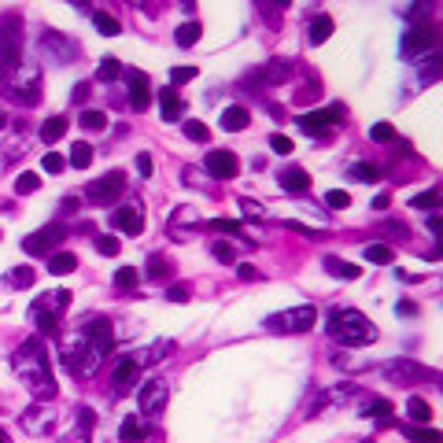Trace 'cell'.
I'll use <instances>...</instances> for the list:
<instances>
[{"label":"cell","mask_w":443,"mask_h":443,"mask_svg":"<svg viewBox=\"0 0 443 443\" xmlns=\"http://www.w3.org/2000/svg\"><path fill=\"white\" fill-rule=\"evenodd\" d=\"M111 344H115L111 321L108 318H93L89 325H82L74 336L63 340L59 358H63V366H67L74 377H89V373H96V366L103 362V355L111 351Z\"/></svg>","instance_id":"cell-1"},{"label":"cell","mask_w":443,"mask_h":443,"mask_svg":"<svg viewBox=\"0 0 443 443\" xmlns=\"http://www.w3.org/2000/svg\"><path fill=\"white\" fill-rule=\"evenodd\" d=\"M11 366H15L19 381L30 388V395L37 402H52L56 399V377H52V366H48V351H45V340H37V336H30V340H22L15 347V358H11Z\"/></svg>","instance_id":"cell-2"},{"label":"cell","mask_w":443,"mask_h":443,"mask_svg":"<svg viewBox=\"0 0 443 443\" xmlns=\"http://www.w3.org/2000/svg\"><path fill=\"white\" fill-rule=\"evenodd\" d=\"M0 96L19 103V108H34L41 100V67L30 59H19L15 67L0 74Z\"/></svg>","instance_id":"cell-3"},{"label":"cell","mask_w":443,"mask_h":443,"mask_svg":"<svg viewBox=\"0 0 443 443\" xmlns=\"http://www.w3.org/2000/svg\"><path fill=\"white\" fill-rule=\"evenodd\" d=\"M325 333L333 336V340H340L344 347H366L377 340V329L370 325V318L362 314L355 307H336L329 310V318H325Z\"/></svg>","instance_id":"cell-4"},{"label":"cell","mask_w":443,"mask_h":443,"mask_svg":"<svg viewBox=\"0 0 443 443\" xmlns=\"http://www.w3.org/2000/svg\"><path fill=\"white\" fill-rule=\"evenodd\" d=\"M67 307H71V292L67 289H52V292H45V296L34 299L30 310H26V318H30V325H34L37 333L52 336V333L59 329V318L67 314Z\"/></svg>","instance_id":"cell-5"},{"label":"cell","mask_w":443,"mask_h":443,"mask_svg":"<svg viewBox=\"0 0 443 443\" xmlns=\"http://www.w3.org/2000/svg\"><path fill=\"white\" fill-rule=\"evenodd\" d=\"M314 321H318V310L310 307V303H303V307L281 310V314H270L266 318V329L270 333H307Z\"/></svg>","instance_id":"cell-6"},{"label":"cell","mask_w":443,"mask_h":443,"mask_svg":"<svg viewBox=\"0 0 443 443\" xmlns=\"http://www.w3.org/2000/svg\"><path fill=\"white\" fill-rule=\"evenodd\" d=\"M41 56L48 63H56V67H63V63H71L78 56V45L71 41L67 34H59V30H45L41 34Z\"/></svg>","instance_id":"cell-7"},{"label":"cell","mask_w":443,"mask_h":443,"mask_svg":"<svg viewBox=\"0 0 443 443\" xmlns=\"http://www.w3.org/2000/svg\"><path fill=\"white\" fill-rule=\"evenodd\" d=\"M336 122H344V108H340V103H333L329 111H307V115H299V119H296V126L303 129V133H310V137H325Z\"/></svg>","instance_id":"cell-8"},{"label":"cell","mask_w":443,"mask_h":443,"mask_svg":"<svg viewBox=\"0 0 443 443\" xmlns=\"http://www.w3.org/2000/svg\"><path fill=\"white\" fill-rule=\"evenodd\" d=\"M122 189H126V174L122 170H111L103 181H93V185L85 189V196L93 200L96 207H111L115 200L122 196Z\"/></svg>","instance_id":"cell-9"},{"label":"cell","mask_w":443,"mask_h":443,"mask_svg":"<svg viewBox=\"0 0 443 443\" xmlns=\"http://www.w3.org/2000/svg\"><path fill=\"white\" fill-rule=\"evenodd\" d=\"M63 237H67V226H63V222H52V226L37 229V233H30V237L22 240V252L26 255H45L56 244H63Z\"/></svg>","instance_id":"cell-10"},{"label":"cell","mask_w":443,"mask_h":443,"mask_svg":"<svg viewBox=\"0 0 443 443\" xmlns=\"http://www.w3.org/2000/svg\"><path fill=\"white\" fill-rule=\"evenodd\" d=\"M433 45H436V30L425 22V26H410V30L402 34V45L399 48H402V56H407V59H421Z\"/></svg>","instance_id":"cell-11"},{"label":"cell","mask_w":443,"mask_h":443,"mask_svg":"<svg viewBox=\"0 0 443 443\" xmlns=\"http://www.w3.org/2000/svg\"><path fill=\"white\" fill-rule=\"evenodd\" d=\"M166 399H170L166 384L163 381H148V384H140V392H137V407H140L145 418H159L163 407H166Z\"/></svg>","instance_id":"cell-12"},{"label":"cell","mask_w":443,"mask_h":443,"mask_svg":"<svg viewBox=\"0 0 443 443\" xmlns=\"http://www.w3.org/2000/svg\"><path fill=\"white\" fill-rule=\"evenodd\" d=\"M203 166H207V174H211V177H222V181H233V177L240 174V159H237L233 152H226V148L207 152Z\"/></svg>","instance_id":"cell-13"},{"label":"cell","mask_w":443,"mask_h":443,"mask_svg":"<svg viewBox=\"0 0 443 443\" xmlns=\"http://www.w3.org/2000/svg\"><path fill=\"white\" fill-rule=\"evenodd\" d=\"M111 226L126 233V237H137V233H145V211H140V203H129V207H115L111 211Z\"/></svg>","instance_id":"cell-14"},{"label":"cell","mask_w":443,"mask_h":443,"mask_svg":"<svg viewBox=\"0 0 443 443\" xmlns=\"http://www.w3.org/2000/svg\"><path fill=\"white\" fill-rule=\"evenodd\" d=\"M19 425H22L30 436H45V433H52V428H56V414H52V407H45V402H37V407H30V410L19 418Z\"/></svg>","instance_id":"cell-15"},{"label":"cell","mask_w":443,"mask_h":443,"mask_svg":"<svg viewBox=\"0 0 443 443\" xmlns=\"http://www.w3.org/2000/svg\"><path fill=\"white\" fill-rule=\"evenodd\" d=\"M19 48H22L19 26H0V74L19 63Z\"/></svg>","instance_id":"cell-16"},{"label":"cell","mask_w":443,"mask_h":443,"mask_svg":"<svg viewBox=\"0 0 443 443\" xmlns=\"http://www.w3.org/2000/svg\"><path fill=\"white\" fill-rule=\"evenodd\" d=\"M111 384H115L119 395L133 392V384H140V362L137 358H122L119 366H115V373H111Z\"/></svg>","instance_id":"cell-17"},{"label":"cell","mask_w":443,"mask_h":443,"mask_svg":"<svg viewBox=\"0 0 443 443\" xmlns=\"http://www.w3.org/2000/svg\"><path fill=\"white\" fill-rule=\"evenodd\" d=\"M384 377H392V381H399V384H414V381H425L428 370H421L418 362L399 358V362H388V366H384Z\"/></svg>","instance_id":"cell-18"},{"label":"cell","mask_w":443,"mask_h":443,"mask_svg":"<svg viewBox=\"0 0 443 443\" xmlns=\"http://www.w3.org/2000/svg\"><path fill=\"white\" fill-rule=\"evenodd\" d=\"M74 428L67 436H63V443H89V433H93V425H96V414H93V407H78L74 410Z\"/></svg>","instance_id":"cell-19"},{"label":"cell","mask_w":443,"mask_h":443,"mask_svg":"<svg viewBox=\"0 0 443 443\" xmlns=\"http://www.w3.org/2000/svg\"><path fill=\"white\" fill-rule=\"evenodd\" d=\"M148 103H152V96H148V78L140 74V71H129V108L145 111Z\"/></svg>","instance_id":"cell-20"},{"label":"cell","mask_w":443,"mask_h":443,"mask_svg":"<svg viewBox=\"0 0 443 443\" xmlns=\"http://www.w3.org/2000/svg\"><path fill=\"white\" fill-rule=\"evenodd\" d=\"M159 111H163V122L185 119V100L177 96V89H163L159 93Z\"/></svg>","instance_id":"cell-21"},{"label":"cell","mask_w":443,"mask_h":443,"mask_svg":"<svg viewBox=\"0 0 443 443\" xmlns=\"http://www.w3.org/2000/svg\"><path fill=\"white\" fill-rule=\"evenodd\" d=\"M277 185L284 192H292V196H299V192H307L310 189V174L307 170H299V166H289V170H281L277 174Z\"/></svg>","instance_id":"cell-22"},{"label":"cell","mask_w":443,"mask_h":443,"mask_svg":"<svg viewBox=\"0 0 443 443\" xmlns=\"http://www.w3.org/2000/svg\"><path fill=\"white\" fill-rule=\"evenodd\" d=\"M255 78L266 82V85H277V82H284V78H292V63L289 59H270L263 71H255Z\"/></svg>","instance_id":"cell-23"},{"label":"cell","mask_w":443,"mask_h":443,"mask_svg":"<svg viewBox=\"0 0 443 443\" xmlns=\"http://www.w3.org/2000/svg\"><path fill=\"white\" fill-rule=\"evenodd\" d=\"M333 30H336V22L329 15H314V19L307 22V41L310 45H325L333 37Z\"/></svg>","instance_id":"cell-24"},{"label":"cell","mask_w":443,"mask_h":443,"mask_svg":"<svg viewBox=\"0 0 443 443\" xmlns=\"http://www.w3.org/2000/svg\"><path fill=\"white\" fill-rule=\"evenodd\" d=\"M252 126V111L247 108H226L222 111V129H229V133H240V129Z\"/></svg>","instance_id":"cell-25"},{"label":"cell","mask_w":443,"mask_h":443,"mask_svg":"<svg viewBox=\"0 0 443 443\" xmlns=\"http://www.w3.org/2000/svg\"><path fill=\"white\" fill-rule=\"evenodd\" d=\"M325 270H329L333 277H344V281H358L362 277V266H351L347 259H336V255L325 259Z\"/></svg>","instance_id":"cell-26"},{"label":"cell","mask_w":443,"mask_h":443,"mask_svg":"<svg viewBox=\"0 0 443 443\" xmlns=\"http://www.w3.org/2000/svg\"><path fill=\"white\" fill-rule=\"evenodd\" d=\"M78 266V259L71 252H56V255H48V273H56V277H67V273H74Z\"/></svg>","instance_id":"cell-27"},{"label":"cell","mask_w":443,"mask_h":443,"mask_svg":"<svg viewBox=\"0 0 443 443\" xmlns=\"http://www.w3.org/2000/svg\"><path fill=\"white\" fill-rule=\"evenodd\" d=\"M63 133H67V119H63V115H52V119H45V126H41V140H45V145H56Z\"/></svg>","instance_id":"cell-28"},{"label":"cell","mask_w":443,"mask_h":443,"mask_svg":"<svg viewBox=\"0 0 443 443\" xmlns=\"http://www.w3.org/2000/svg\"><path fill=\"white\" fill-rule=\"evenodd\" d=\"M200 34H203V26H200L196 19H192V22H181V26H177L174 41H177L181 48H192V45H196V41H200Z\"/></svg>","instance_id":"cell-29"},{"label":"cell","mask_w":443,"mask_h":443,"mask_svg":"<svg viewBox=\"0 0 443 443\" xmlns=\"http://www.w3.org/2000/svg\"><path fill=\"white\" fill-rule=\"evenodd\" d=\"M407 414H410V421H418V425H428V421H433V407H428L421 395H410V399H407Z\"/></svg>","instance_id":"cell-30"},{"label":"cell","mask_w":443,"mask_h":443,"mask_svg":"<svg viewBox=\"0 0 443 443\" xmlns=\"http://www.w3.org/2000/svg\"><path fill=\"white\" fill-rule=\"evenodd\" d=\"M74 170H85V166H93V145H85V140H78L71 148V159H67Z\"/></svg>","instance_id":"cell-31"},{"label":"cell","mask_w":443,"mask_h":443,"mask_svg":"<svg viewBox=\"0 0 443 443\" xmlns=\"http://www.w3.org/2000/svg\"><path fill=\"white\" fill-rule=\"evenodd\" d=\"M93 26L103 34V37H119L122 34V26H119V19L115 15H108V11H93Z\"/></svg>","instance_id":"cell-32"},{"label":"cell","mask_w":443,"mask_h":443,"mask_svg":"<svg viewBox=\"0 0 443 443\" xmlns=\"http://www.w3.org/2000/svg\"><path fill=\"white\" fill-rule=\"evenodd\" d=\"M347 177H351V181H362V185H373V181H381V170H377L373 163H355V166L347 170Z\"/></svg>","instance_id":"cell-33"},{"label":"cell","mask_w":443,"mask_h":443,"mask_svg":"<svg viewBox=\"0 0 443 443\" xmlns=\"http://www.w3.org/2000/svg\"><path fill=\"white\" fill-rule=\"evenodd\" d=\"M119 440L122 443H140V440H145V425H140L137 418H126L119 425Z\"/></svg>","instance_id":"cell-34"},{"label":"cell","mask_w":443,"mask_h":443,"mask_svg":"<svg viewBox=\"0 0 443 443\" xmlns=\"http://www.w3.org/2000/svg\"><path fill=\"white\" fill-rule=\"evenodd\" d=\"M362 414H366V418H388V414H392V402L381 399V395H370L362 402Z\"/></svg>","instance_id":"cell-35"},{"label":"cell","mask_w":443,"mask_h":443,"mask_svg":"<svg viewBox=\"0 0 443 443\" xmlns=\"http://www.w3.org/2000/svg\"><path fill=\"white\" fill-rule=\"evenodd\" d=\"M395 259V252L388 244H366V263H377V266H388Z\"/></svg>","instance_id":"cell-36"},{"label":"cell","mask_w":443,"mask_h":443,"mask_svg":"<svg viewBox=\"0 0 443 443\" xmlns=\"http://www.w3.org/2000/svg\"><path fill=\"white\" fill-rule=\"evenodd\" d=\"M170 259H163V255H152L148 259V281H163V277H170Z\"/></svg>","instance_id":"cell-37"},{"label":"cell","mask_w":443,"mask_h":443,"mask_svg":"<svg viewBox=\"0 0 443 443\" xmlns=\"http://www.w3.org/2000/svg\"><path fill=\"white\" fill-rule=\"evenodd\" d=\"M34 277H37L34 266H15V270L8 273V284H11V289H30Z\"/></svg>","instance_id":"cell-38"},{"label":"cell","mask_w":443,"mask_h":443,"mask_svg":"<svg viewBox=\"0 0 443 443\" xmlns=\"http://www.w3.org/2000/svg\"><path fill=\"white\" fill-rule=\"evenodd\" d=\"M37 189H41V177H37V174L26 170V174H19V177H15V192H19V196H34Z\"/></svg>","instance_id":"cell-39"},{"label":"cell","mask_w":443,"mask_h":443,"mask_svg":"<svg viewBox=\"0 0 443 443\" xmlns=\"http://www.w3.org/2000/svg\"><path fill=\"white\" fill-rule=\"evenodd\" d=\"M370 140H377V145H392V140H395V126H392V122L370 126Z\"/></svg>","instance_id":"cell-40"},{"label":"cell","mask_w":443,"mask_h":443,"mask_svg":"<svg viewBox=\"0 0 443 443\" xmlns=\"http://www.w3.org/2000/svg\"><path fill=\"white\" fill-rule=\"evenodd\" d=\"M137 281H140V273L133 266H119V270H115V289H133Z\"/></svg>","instance_id":"cell-41"},{"label":"cell","mask_w":443,"mask_h":443,"mask_svg":"<svg viewBox=\"0 0 443 443\" xmlns=\"http://www.w3.org/2000/svg\"><path fill=\"white\" fill-rule=\"evenodd\" d=\"M185 137H189V140H196V145H207V140H211V129H207L203 122L192 119V122H185Z\"/></svg>","instance_id":"cell-42"},{"label":"cell","mask_w":443,"mask_h":443,"mask_svg":"<svg viewBox=\"0 0 443 443\" xmlns=\"http://www.w3.org/2000/svg\"><path fill=\"white\" fill-rule=\"evenodd\" d=\"M78 122L96 133V129H108V115H103V111H82V119H78Z\"/></svg>","instance_id":"cell-43"},{"label":"cell","mask_w":443,"mask_h":443,"mask_svg":"<svg viewBox=\"0 0 443 443\" xmlns=\"http://www.w3.org/2000/svg\"><path fill=\"white\" fill-rule=\"evenodd\" d=\"M207 229H215V233H233V237H240L244 226L240 222H233V218H215V222H207Z\"/></svg>","instance_id":"cell-44"},{"label":"cell","mask_w":443,"mask_h":443,"mask_svg":"<svg viewBox=\"0 0 443 443\" xmlns=\"http://www.w3.org/2000/svg\"><path fill=\"white\" fill-rule=\"evenodd\" d=\"M325 203H329L333 211H344V207H351V192H344V189H329V192H325Z\"/></svg>","instance_id":"cell-45"},{"label":"cell","mask_w":443,"mask_h":443,"mask_svg":"<svg viewBox=\"0 0 443 443\" xmlns=\"http://www.w3.org/2000/svg\"><path fill=\"white\" fill-rule=\"evenodd\" d=\"M122 74V63L115 59V56H103V63H100V82H111V78H119Z\"/></svg>","instance_id":"cell-46"},{"label":"cell","mask_w":443,"mask_h":443,"mask_svg":"<svg viewBox=\"0 0 443 443\" xmlns=\"http://www.w3.org/2000/svg\"><path fill=\"white\" fill-rule=\"evenodd\" d=\"M436 200H440V189H428L421 196H414L410 207H418V211H436Z\"/></svg>","instance_id":"cell-47"},{"label":"cell","mask_w":443,"mask_h":443,"mask_svg":"<svg viewBox=\"0 0 443 443\" xmlns=\"http://www.w3.org/2000/svg\"><path fill=\"white\" fill-rule=\"evenodd\" d=\"M96 252H100V255H108V259H115V255L122 252V244L115 240V237H96Z\"/></svg>","instance_id":"cell-48"},{"label":"cell","mask_w":443,"mask_h":443,"mask_svg":"<svg viewBox=\"0 0 443 443\" xmlns=\"http://www.w3.org/2000/svg\"><path fill=\"white\" fill-rule=\"evenodd\" d=\"M407 436L414 443H440V433L436 428H407Z\"/></svg>","instance_id":"cell-49"},{"label":"cell","mask_w":443,"mask_h":443,"mask_svg":"<svg viewBox=\"0 0 443 443\" xmlns=\"http://www.w3.org/2000/svg\"><path fill=\"white\" fill-rule=\"evenodd\" d=\"M196 74H200L196 67H174V71H170V89H174V85H185V82H192Z\"/></svg>","instance_id":"cell-50"},{"label":"cell","mask_w":443,"mask_h":443,"mask_svg":"<svg viewBox=\"0 0 443 443\" xmlns=\"http://www.w3.org/2000/svg\"><path fill=\"white\" fill-rule=\"evenodd\" d=\"M45 170H48V174H59V170H67V159H63L59 152H45Z\"/></svg>","instance_id":"cell-51"},{"label":"cell","mask_w":443,"mask_h":443,"mask_svg":"<svg viewBox=\"0 0 443 443\" xmlns=\"http://www.w3.org/2000/svg\"><path fill=\"white\" fill-rule=\"evenodd\" d=\"M211 255L218 259V263H233V244H226V240H215V244H211Z\"/></svg>","instance_id":"cell-52"},{"label":"cell","mask_w":443,"mask_h":443,"mask_svg":"<svg viewBox=\"0 0 443 443\" xmlns=\"http://www.w3.org/2000/svg\"><path fill=\"white\" fill-rule=\"evenodd\" d=\"M166 351H174V340H163V344H155L152 351L140 362H159V358H166Z\"/></svg>","instance_id":"cell-53"},{"label":"cell","mask_w":443,"mask_h":443,"mask_svg":"<svg viewBox=\"0 0 443 443\" xmlns=\"http://www.w3.org/2000/svg\"><path fill=\"white\" fill-rule=\"evenodd\" d=\"M270 152L289 155V152H292V140H289V137H281V133H273V137H270Z\"/></svg>","instance_id":"cell-54"},{"label":"cell","mask_w":443,"mask_h":443,"mask_svg":"<svg viewBox=\"0 0 443 443\" xmlns=\"http://www.w3.org/2000/svg\"><path fill=\"white\" fill-rule=\"evenodd\" d=\"M137 174H140V177H152V155H148V152L137 155Z\"/></svg>","instance_id":"cell-55"},{"label":"cell","mask_w":443,"mask_h":443,"mask_svg":"<svg viewBox=\"0 0 443 443\" xmlns=\"http://www.w3.org/2000/svg\"><path fill=\"white\" fill-rule=\"evenodd\" d=\"M166 299H170V303H185L189 289H185V284H174V289H166Z\"/></svg>","instance_id":"cell-56"},{"label":"cell","mask_w":443,"mask_h":443,"mask_svg":"<svg viewBox=\"0 0 443 443\" xmlns=\"http://www.w3.org/2000/svg\"><path fill=\"white\" fill-rule=\"evenodd\" d=\"M395 310H399V314H407V318H414V314H418V303H410V299H402V303H399Z\"/></svg>","instance_id":"cell-57"},{"label":"cell","mask_w":443,"mask_h":443,"mask_svg":"<svg viewBox=\"0 0 443 443\" xmlns=\"http://www.w3.org/2000/svg\"><path fill=\"white\" fill-rule=\"evenodd\" d=\"M373 207H377V211H388V207H392V196H388V192H381V196L373 200Z\"/></svg>","instance_id":"cell-58"},{"label":"cell","mask_w":443,"mask_h":443,"mask_svg":"<svg viewBox=\"0 0 443 443\" xmlns=\"http://www.w3.org/2000/svg\"><path fill=\"white\" fill-rule=\"evenodd\" d=\"M237 277H240V281H255V277H259V273H255L252 266H240V270H237Z\"/></svg>","instance_id":"cell-59"},{"label":"cell","mask_w":443,"mask_h":443,"mask_svg":"<svg viewBox=\"0 0 443 443\" xmlns=\"http://www.w3.org/2000/svg\"><path fill=\"white\" fill-rule=\"evenodd\" d=\"M85 96H89V82H82V85H74V100H78V103H82Z\"/></svg>","instance_id":"cell-60"},{"label":"cell","mask_w":443,"mask_h":443,"mask_svg":"<svg viewBox=\"0 0 443 443\" xmlns=\"http://www.w3.org/2000/svg\"><path fill=\"white\" fill-rule=\"evenodd\" d=\"M428 233H433V237H436V233H440V218H436V211H433V215H428Z\"/></svg>","instance_id":"cell-61"},{"label":"cell","mask_w":443,"mask_h":443,"mask_svg":"<svg viewBox=\"0 0 443 443\" xmlns=\"http://www.w3.org/2000/svg\"><path fill=\"white\" fill-rule=\"evenodd\" d=\"M0 443H8V433H4V428H0Z\"/></svg>","instance_id":"cell-62"},{"label":"cell","mask_w":443,"mask_h":443,"mask_svg":"<svg viewBox=\"0 0 443 443\" xmlns=\"http://www.w3.org/2000/svg\"><path fill=\"white\" fill-rule=\"evenodd\" d=\"M4 126H8V119H4V115H0V129H4Z\"/></svg>","instance_id":"cell-63"}]
</instances>
